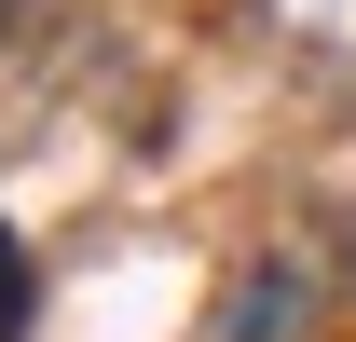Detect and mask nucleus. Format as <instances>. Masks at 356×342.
<instances>
[{
	"label": "nucleus",
	"mask_w": 356,
	"mask_h": 342,
	"mask_svg": "<svg viewBox=\"0 0 356 342\" xmlns=\"http://www.w3.org/2000/svg\"><path fill=\"white\" fill-rule=\"evenodd\" d=\"M274 329H302V288L288 274H261V288L233 301V342H274Z\"/></svg>",
	"instance_id": "nucleus-1"
},
{
	"label": "nucleus",
	"mask_w": 356,
	"mask_h": 342,
	"mask_svg": "<svg viewBox=\"0 0 356 342\" xmlns=\"http://www.w3.org/2000/svg\"><path fill=\"white\" fill-rule=\"evenodd\" d=\"M28 14H42V0H0V28H28Z\"/></svg>",
	"instance_id": "nucleus-2"
}]
</instances>
